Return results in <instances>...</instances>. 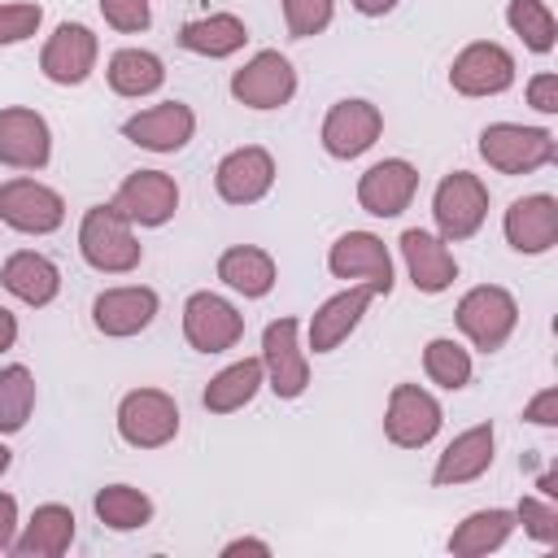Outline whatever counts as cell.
Listing matches in <instances>:
<instances>
[{
  "mask_svg": "<svg viewBox=\"0 0 558 558\" xmlns=\"http://www.w3.org/2000/svg\"><path fill=\"white\" fill-rule=\"evenodd\" d=\"M78 253L92 270L100 275H131L144 262V244L135 227L113 209V205H92L83 209L78 222Z\"/></svg>",
  "mask_w": 558,
  "mask_h": 558,
  "instance_id": "cell-1",
  "label": "cell"
},
{
  "mask_svg": "<svg viewBox=\"0 0 558 558\" xmlns=\"http://www.w3.org/2000/svg\"><path fill=\"white\" fill-rule=\"evenodd\" d=\"M453 323L458 331L471 340V349L480 353H497L506 349V340L519 327V301L514 292H506L501 283H475L458 296L453 305Z\"/></svg>",
  "mask_w": 558,
  "mask_h": 558,
  "instance_id": "cell-2",
  "label": "cell"
},
{
  "mask_svg": "<svg viewBox=\"0 0 558 558\" xmlns=\"http://www.w3.org/2000/svg\"><path fill=\"white\" fill-rule=\"evenodd\" d=\"M480 157L497 174H532L558 157V140L549 126H523V122H488L480 131Z\"/></svg>",
  "mask_w": 558,
  "mask_h": 558,
  "instance_id": "cell-3",
  "label": "cell"
},
{
  "mask_svg": "<svg viewBox=\"0 0 558 558\" xmlns=\"http://www.w3.org/2000/svg\"><path fill=\"white\" fill-rule=\"evenodd\" d=\"M488 218V183L471 170H449L432 192V222L445 244H462L480 235Z\"/></svg>",
  "mask_w": 558,
  "mask_h": 558,
  "instance_id": "cell-4",
  "label": "cell"
},
{
  "mask_svg": "<svg viewBox=\"0 0 558 558\" xmlns=\"http://www.w3.org/2000/svg\"><path fill=\"white\" fill-rule=\"evenodd\" d=\"M179 401L166 392V388H131L122 401H118V436L131 445V449H161L179 436Z\"/></svg>",
  "mask_w": 558,
  "mask_h": 558,
  "instance_id": "cell-5",
  "label": "cell"
},
{
  "mask_svg": "<svg viewBox=\"0 0 558 558\" xmlns=\"http://www.w3.org/2000/svg\"><path fill=\"white\" fill-rule=\"evenodd\" d=\"M227 92L244 109H262V113L266 109H283L296 96V70L279 48H262L240 70H231Z\"/></svg>",
  "mask_w": 558,
  "mask_h": 558,
  "instance_id": "cell-6",
  "label": "cell"
},
{
  "mask_svg": "<svg viewBox=\"0 0 558 558\" xmlns=\"http://www.w3.org/2000/svg\"><path fill=\"white\" fill-rule=\"evenodd\" d=\"M327 270L344 283H366L375 296H388L397 275H392V253L375 231H344L327 248Z\"/></svg>",
  "mask_w": 558,
  "mask_h": 558,
  "instance_id": "cell-7",
  "label": "cell"
},
{
  "mask_svg": "<svg viewBox=\"0 0 558 558\" xmlns=\"http://www.w3.org/2000/svg\"><path fill=\"white\" fill-rule=\"evenodd\" d=\"M0 222L17 235H52L65 222V196L39 179H9L0 183Z\"/></svg>",
  "mask_w": 558,
  "mask_h": 558,
  "instance_id": "cell-8",
  "label": "cell"
},
{
  "mask_svg": "<svg viewBox=\"0 0 558 558\" xmlns=\"http://www.w3.org/2000/svg\"><path fill=\"white\" fill-rule=\"evenodd\" d=\"M262 371H266V388L279 401H296L310 388V357L301 349V323L296 318H275L262 331Z\"/></svg>",
  "mask_w": 558,
  "mask_h": 558,
  "instance_id": "cell-9",
  "label": "cell"
},
{
  "mask_svg": "<svg viewBox=\"0 0 558 558\" xmlns=\"http://www.w3.org/2000/svg\"><path fill=\"white\" fill-rule=\"evenodd\" d=\"M445 410L423 384H392L384 405V436L397 449H423L440 436Z\"/></svg>",
  "mask_w": 558,
  "mask_h": 558,
  "instance_id": "cell-10",
  "label": "cell"
},
{
  "mask_svg": "<svg viewBox=\"0 0 558 558\" xmlns=\"http://www.w3.org/2000/svg\"><path fill=\"white\" fill-rule=\"evenodd\" d=\"M379 135H384V113H379V105H371L362 96L336 100L323 118V131H318L323 153L336 161H353V157L371 153L379 144Z\"/></svg>",
  "mask_w": 558,
  "mask_h": 558,
  "instance_id": "cell-11",
  "label": "cell"
},
{
  "mask_svg": "<svg viewBox=\"0 0 558 558\" xmlns=\"http://www.w3.org/2000/svg\"><path fill=\"white\" fill-rule=\"evenodd\" d=\"M449 87L458 96H501L514 87V52L497 39H475L449 61Z\"/></svg>",
  "mask_w": 558,
  "mask_h": 558,
  "instance_id": "cell-12",
  "label": "cell"
},
{
  "mask_svg": "<svg viewBox=\"0 0 558 558\" xmlns=\"http://www.w3.org/2000/svg\"><path fill=\"white\" fill-rule=\"evenodd\" d=\"M96 61H100V39L83 22H61L39 48V70L57 87H83L92 78Z\"/></svg>",
  "mask_w": 558,
  "mask_h": 558,
  "instance_id": "cell-13",
  "label": "cell"
},
{
  "mask_svg": "<svg viewBox=\"0 0 558 558\" xmlns=\"http://www.w3.org/2000/svg\"><path fill=\"white\" fill-rule=\"evenodd\" d=\"M240 336H244V314L227 296L201 288L183 301V340L196 353H227L240 344Z\"/></svg>",
  "mask_w": 558,
  "mask_h": 558,
  "instance_id": "cell-14",
  "label": "cell"
},
{
  "mask_svg": "<svg viewBox=\"0 0 558 558\" xmlns=\"http://www.w3.org/2000/svg\"><path fill=\"white\" fill-rule=\"evenodd\" d=\"M131 227H166L179 209V183L166 170H131L113 201H109Z\"/></svg>",
  "mask_w": 558,
  "mask_h": 558,
  "instance_id": "cell-15",
  "label": "cell"
},
{
  "mask_svg": "<svg viewBox=\"0 0 558 558\" xmlns=\"http://www.w3.org/2000/svg\"><path fill=\"white\" fill-rule=\"evenodd\" d=\"M196 135V113L192 105L183 100H161V105H148L140 113H131L122 122V140H131L135 148L144 153H183Z\"/></svg>",
  "mask_w": 558,
  "mask_h": 558,
  "instance_id": "cell-16",
  "label": "cell"
},
{
  "mask_svg": "<svg viewBox=\"0 0 558 558\" xmlns=\"http://www.w3.org/2000/svg\"><path fill=\"white\" fill-rule=\"evenodd\" d=\"M275 157L270 148L262 144H244V148H231L218 166H214V192L227 201V205H257L270 196L275 187Z\"/></svg>",
  "mask_w": 558,
  "mask_h": 558,
  "instance_id": "cell-17",
  "label": "cell"
},
{
  "mask_svg": "<svg viewBox=\"0 0 558 558\" xmlns=\"http://www.w3.org/2000/svg\"><path fill=\"white\" fill-rule=\"evenodd\" d=\"M52 161V126L39 109L9 105L0 109V166L9 170H44Z\"/></svg>",
  "mask_w": 558,
  "mask_h": 558,
  "instance_id": "cell-18",
  "label": "cell"
},
{
  "mask_svg": "<svg viewBox=\"0 0 558 558\" xmlns=\"http://www.w3.org/2000/svg\"><path fill=\"white\" fill-rule=\"evenodd\" d=\"M161 301L153 288L144 283H122V288H105L96 301H92V327L109 340H131L140 331L153 327Z\"/></svg>",
  "mask_w": 558,
  "mask_h": 558,
  "instance_id": "cell-19",
  "label": "cell"
},
{
  "mask_svg": "<svg viewBox=\"0 0 558 558\" xmlns=\"http://www.w3.org/2000/svg\"><path fill=\"white\" fill-rule=\"evenodd\" d=\"M501 235L523 257L549 253L558 244V201L549 192H532V196L510 201L501 214Z\"/></svg>",
  "mask_w": 558,
  "mask_h": 558,
  "instance_id": "cell-20",
  "label": "cell"
},
{
  "mask_svg": "<svg viewBox=\"0 0 558 558\" xmlns=\"http://www.w3.org/2000/svg\"><path fill=\"white\" fill-rule=\"evenodd\" d=\"M418 192V170L405 161V157H384L375 166L362 170L357 179V205L371 214V218H397L410 209Z\"/></svg>",
  "mask_w": 558,
  "mask_h": 558,
  "instance_id": "cell-21",
  "label": "cell"
},
{
  "mask_svg": "<svg viewBox=\"0 0 558 558\" xmlns=\"http://www.w3.org/2000/svg\"><path fill=\"white\" fill-rule=\"evenodd\" d=\"M397 244H401L405 275H410V283H414V292H423V296H440V292L453 288V279H458V257L449 253V244H445L436 231L405 227Z\"/></svg>",
  "mask_w": 558,
  "mask_h": 558,
  "instance_id": "cell-22",
  "label": "cell"
},
{
  "mask_svg": "<svg viewBox=\"0 0 558 558\" xmlns=\"http://www.w3.org/2000/svg\"><path fill=\"white\" fill-rule=\"evenodd\" d=\"M493 449H497L493 423H475V427L458 432V436L440 449V458H436V466H432V484H436V488H458V484L480 480V475L493 466Z\"/></svg>",
  "mask_w": 558,
  "mask_h": 558,
  "instance_id": "cell-23",
  "label": "cell"
},
{
  "mask_svg": "<svg viewBox=\"0 0 558 558\" xmlns=\"http://www.w3.org/2000/svg\"><path fill=\"white\" fill-rule=\"evenodd\" d=\"M0 288L9 296H17L22 305L31 310H44L61 296V266L48 257V253H35V248H17L4 257L0 266Z\"/></svg>",
  "mask_w": 558,
  "mask_h": 558,
  "instance_id": "cell-24",
  "label": "cell"
},
{
  "mask_svg": "<svg viewBox=\"0 0 558 558\" xmlns=\"http://www.w3.org/2000/svg\"><path fill=\"white\" fill-rule=\"evenodd\" d=\"M371 301H375V292L366 288V283H349L344 292H336V296H327L314 314H310V349L314 353H331V349H340L353 331H357V323H362V314L371 310Z\"/></svg>",
  "mask_w": 558,
  "mask_h": 558,
  "instance_id": "cell-25",
  "label": "cell"
},
{
  "mask_svg": "<svg viewBox=\"0 0 558 558\" xmlns=\"http://www.w3.org/2000/svg\"><path fill=\"white\" fill-rule=\"evenodd\" d=\"M74 545V510L61 501H44L22 523V536H13L17 558H61Z\"/></svg>",
  "mask_w": 558,
  "mask_h": 558,
  "instance_id": "cell-26",
  "label": "cell"
},
{
  "mask_svg": "<svg viewBox=\"0 0 558 558\" xmlns=\"http://www.w3.org/2000/svg\"><path fill=\"white\" fill-rule=\"evenodd\" d=\"M218 279H222L231 292H240L244 301H262V296H270V288H275V279H279V266H275V257H270L266 248H257V244H231V248H222V257H218Z\"/></svg>",
  "mask_w": 558,
  "mask_h": 558,
  "instance_id": "cell-27",
  "label": "cell"
},
{
  "mask_svg": "<svg viewBox=\"0 0 558 558\" xmlns=\"http://www.w3.org/2000/svg\"><path fill=\"white\" fill-rule=\"evenodd\" d=\"M105 83L113 96L122 100H144L153 92H161L166 83V61L148 48H118L109 61H105Z\"/></svg>",
  "mask_w": 558,
  "mask_h": 558,
  "instance_id": "cell-28",
  "label": "cell"
},
{
  "mask_svg": "<svg viewBox=\"0 0 558 558\" xmlns=\"http://www.w3.org/2000/svg\"><path fill=\"white\" fill-rule=\"evenodd\" d=\"M179 44L196 57H209V61H222V57H235L244 44H248V26L240 13H205V17H192L183 22L179 31Z\"/></svg>",
  "mask_w": 558,
  "mask_h": 558,
  "instance_id": "cell-29",
  "label": "cell"
},
{
  "mask_svg": "<svg viewBox=\"0 0 558 558\" xmlns=\"http://www.w3.org/2000/svg\"><path fill=\"white\" fill-rule=\"evenodd\" d=\"M514 532V510L506 506H488V510H471L445 541V549L453 558H484L493 549H501Z\"/></svg>",
  "mask_w": 558,
  "mask_h": 558,
  "instance_id": "cell-30",
  "label": "cell"
},
{
  "mask_svg": "<svg viewBox=\"0 0 558 558\" xmlns=\"http://www.w3.org/2000/svg\"><path fill=\"white\" fill-rule=\"evenodd\" d=\"M262 384H266L262 357H240V362L222 366V371L205 384L201 405H205L209 414H235V410H244V405L262 392Z\"/></svg>",
  "mask_w": 558,
  "mask_h": 558,
  "instance_id": "cell-31",
  "label": "cell"
},
{
  "mask_svg": "<svg viewBox=\"0 0 558 558\" xmlns=\"http://www.w3.org/2000/svg\"><path fill=\"white\" fill-rule=\"evenodd\" d=\"M92 510H96V519L109 527V532H140V527H148L153 523V497L144 493V488H135V484H105V488H96V497H92Z\"/></svg>",
  "mask_w": 558,
  "mask_h": 558,
  "instance_id": "cell-32",
  "label": "cell"
},
{
  "mask_svg": "<svg viewBox=\"0 0 558 558\" xmlns=\"http://www.w3.org/2000/svg\"><path fill=\"white\" fill-rule=\"evenodd\" d=\"M471 349L466 344H458L453 336H432L427 344H423V375L436 384V388H445V392H458V388H466L471 384Z\"/></svg>",
  "mask_w": 558,
  "mask_h": 558,
  "instance_id": "cell-33",
  "label": "cell"
},
{
  "mask_svg": "<svg viewBox=\"0 0 558 558\" xmlns=\"http://www.w3.org/2000/svg\"><path fill=\"white\" fill-rule=\"evenodd\" d=\"M506 26H510V31L523 39V48L536 52V57L554 52V44H558V17H554V9H549L545 0H510V4H506Z\"/></svg>",
  "mask_w": 558,
  "mask_h": 558,
  "instance_id": "cell-34",
  "label": "cell"
},
{
  "mask_svg": "<svg viewBox=\"0 0 558 558\" xmlns=\"http://www.w3.org/2000/svg\"><path fill=\"white\" fill-rule=\"evenodd\" d=\"M35 414V375L22 362L0 366V436H13Z\"/></svg>",
  "mask_w": 558,
  "mask_h": 558,
  "instance_id": "cell-35",
  "label": "cell"
},
{
  "mask_svg": "<svg viewBox=\"0 0 558 558\" xmlns=\"http://www.w3.org/2000/svg\"><path fill=\"white\" fill-rule=\"evenodd\" d=\"M514 527H523L536 545H558V506L549 497H519L514 506Z\"/></svg>",
  "mask_w": 558,
  "mask_h": 558,
  "instance_id": "cell-36",
  "label": "cell"
},
{
  "mask_svg": "<svg viewBox=\"0 0 558 558\" xmlns=\"http://www.w3.org/2000/svg\"><path fill=\"white\" fill-rule=\"evenodd\" d=\"M336 0H283V26L292 39H314L331 26Z\"/></svg>",
  "mask_w": 558,
  "mask_h": 558,
  "instance_id": "cell-37",
  "label": "cell"
},
{
  "mask_svg": "<svg viewBox=\"0 0 558 558\" xmlns=\"http://www.w3.org/2000/svg\"><path fill=\"white\" fill-rule=\"evenodd\" d=\"M44 22V9L35 0H13V4H0V48H13V44H26Z\"/></svg>",
  "mask_w": 558,
  "mask_h": 558,
  "instance_id": "cell-38",
  "label": "cell"
},
{
  "mask_svg": "<svg viewBox=\"0 0 558 558\" xmlns=\"http://www.w3.org/2000/svg\"><path fill=\"white\" fill-rule=\"evenodd\" d=\"M96 4H100V17H105L113 31H122V35H140V31H148V22H153L148 0H96Z\"/></svg>",
  "mask_w": 558,
  "mask_h": 558,
  "instance_id": "cell-39",
  "label": "cell"
},
{
  "mask_svg": "<svg viewBox=\"0 0 558 558\" xmlns=\"http://www.w3.org/2000/svg\"><path fill=\"white\" fill-rule=\"evenodd\" d=\"M523 96L536 113H558V74L554 70H536L527 83H523Z\"/></svg>",
  "mask_w": 558,
  "mask_h": 558,
  "instance_id": "cell-40",
  "label": "cell"
},
{
  "mask_svg": "<svg viewBox=\"0 0 558 558\" xmlns=\"http://www.w3.org/2000/svg\"><path fill=\"white\" fill-rule=\"evenodd\" d=\"M523 423L536 427H558V388H541L527 405H523Z\"/></svg>",
  "mask_w": 558,
  "mask_h": 558,
  "instance_id": "cell-41",
  "label": "cell"
},
{
  "mask_svg": "<svg viewBox=\"0 0 558 558\" xmlns=\"http://www.w3.org/2000/svg\"><path fill=\"white\" fill-rule=\"evenodd\" d=\"M13 536H17V497L0 493V554L13 549Z\"/></svg>",
  "mask_w": 558,
  "mask_h": 558,
  "instance_id": "cell-42",
  "label": "cell"
},
{
  "mask_svg": "<svg viewBox=\"0 0 558 558\" xmlns=\"http://www.w3.org/2000/svg\"><path fill=\"white\" fill-rule=\"evenodd\" d=\"M240 554H257V558H270V545L257 541V536H235L222 545V558H240Z\"/></svg>",
  "mask_w": 558,
  "mask_h": 558,
  "instance_id": "cell-43",
  "label": "cell"
},
{
  "mask_svg": "<svg viewBox=\"0 0 558 558\" xmlns=\"http://www.w3.org/2000/svg\"><path fill=\"white\" fill-rule=\"evenodd\" d=\"M17 344V314L9 305H0V353H9Z\"/></svg>",
  "mask_w": 558,
  "mask_h": 558,
  "instance_id": "cell-44",
  "label": "cell"
},
{
  "mask_svg": "<svg viewBox=\"0 0 558 558\" xmlns=\"http://www.w3.org/2000/svg\"><path fill=\"white\" fill-rule=\"evenodd\" d=\"M349 4H353L362 17H384V13H392L401 0H349Z\"/></svg>",
  "mask_w": 558,
  "mask_h": 558,
  "instance_id": "cell-45",
  "label": "cell"
},
{
  "mask_svg": "<svg viewBox=\"0 0 558 558\" xmlns=\"http://www.w3.org/2000/svg\"><path fill=\"white\" fill-rule=\"evenodd\" d=\"M9 466H13V449H9V445H0V475H4Z\"/></svg>",
  "mask_w": 558,
  "mask_h": 558,
  "instance_id": "cell-46",
  "label": "cell"
}]
</instances>
